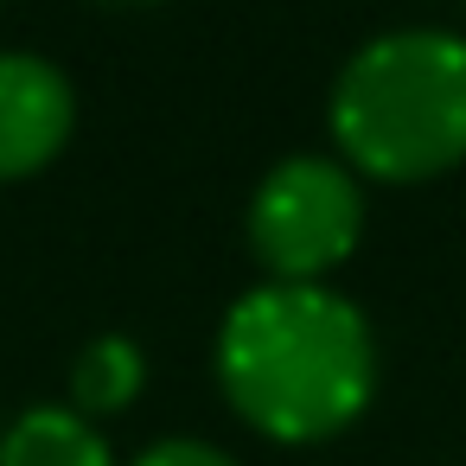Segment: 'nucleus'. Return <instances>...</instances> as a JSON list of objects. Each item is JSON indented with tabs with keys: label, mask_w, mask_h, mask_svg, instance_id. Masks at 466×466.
<instances>
[{
	"label": "nucleus",
	"mask_w": 466,
	"mask_h": 466,
	"mask_svg": "<svg viewBox=\"0 0 466 466\" xmlns=\"http://www.w3.org/2000/svg\"><path fill=\"white\" fill-rule=\"evenodd\" d=\"M332 141L370 179L415 186L466 160V39L402 26L351 52L332 84Z\"/></svg>",
	"instance_id": "obj_2"
},
{
	"label": "nucleus",
	"mask_w": 466,
	"mask_h": 466,
	"mask_svg": "<svg viewBox=\"0 0 466 466\" xmlns=\"http://www.w3.org/2000/svg\"><path fill=\"white\" fill-rule=\"evenodd\" d=\"M141 377H147L141 345L122 339V332H109V339H90V345H84V358H77V370H71V396H77L84 409H128L135 390H141Z\"/></svg>",
	"instance_id": "obj_6"
},
{
	"label": "nucleus",
	"mask_w": 466,
	"mask_h": 466,
	"mask_svg": "<svg viewBox=\"0 0 466 466\" xmlns=\"http://www.w3.org/2000/svg\"><path fill=\"white\" fill-rule=\"evenodd\" d=\"M77 122V96L58 65L33 52H0V179L39 173Z\"/></svg>",
	"instance_id": "obj_4"
},
{
	"label": "nucleus",
	"mask_w": 466,
	"mask_h": 466,
	"mask_svg": "<svg viewBox=\"0 0 466 466\" xmlns=\"http://www.w3.org/2000/svg\"><path fill=\"white\" fill-rule=\"evenodd\" d=\"M364 192L326 154L281 160L249 198V249L275 281H319L358 249Z\"/></svg>",
	"instance_id": "obj_3"
},
{
	"label": "nucleus",
	"mask_w": 466,
	"mask_h": 466,
	"mask_svg": "<svg viewBox=\"0 0 466 466\" xmlns=\"http://www.w3.org/2000/svg\"><path fill=\"white\" fill-rule=\"evenodd\" d=\"M135 466H237V460L218 453L211 441H154Z\"/></svg>",
	"instance_id": "obj_7"
},
{
	"label": "nucleus",
	"mask_w": 466,
	"mask_h": 466,
	"mask_svg": "<svg viewBox=\"0 0 466 466\" xmlns=\"http://www.w3.org/2000/svg\"><path fill=\"white\" fill-rule=\"evenodd\" d=\"M0 466H109V441L77 409H26L0 434Z\"/></svg>",
	"instance_id": "obj_5"
},
{
	"label": "nucleus",
	"mask_w": 466,
	"mask_h": 466,
	"mask_svg": "<svg viewBox=\"0 0 466 466\" xmlns=\"http://www.w3.org/2000/svg\"><path fill=\"white\" fill-rule=\"evenodd\" d=\"M218 383L268 441H326L377 390V339L326 281H262L218 332Z\"/></svg>",
	"instance_id": "obj_1"
}]
</instances>
